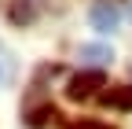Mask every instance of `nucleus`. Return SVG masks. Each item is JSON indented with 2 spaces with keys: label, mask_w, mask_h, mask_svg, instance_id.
Wrapping results in <instances>:
<instances>
[{
  "label": "nucleus",
  "mask_w": 132,
  "mask_h": 129,
  "mask_svg": "<svg viewBox=\"0 0 132 129\" xmlns=\"http://www.w3.org/2000/svg\"><path fill=\"white\" fill-rule=\"evenodd\" d=\"M95 89H103V70H81L77 77H70L66 96L70 100H88V96H95Z\"/></svg>",
  "instance_id": "1"
},
{
  "label": "nucleus",
  "mask_w": 132,
  "mask_h": 129,
  "mask_svg": "<svg viewBox=\"0 0 132 129\" xmlns=\"http://www.w3.org/2000/svg\"><path fill=\"white\" fill-rule=\"evenodd\" d=\"M88 22H92V30H99V33H110V30L121 26V11L114 4H106V0H99V4L88 11Z\"/></svg>",
  "instance_id": "2"
},
{
  "label": "nucleus",
  "mask_w": 132,
  "mask_h": 129,
  "mask_svg": "<svg viewBox=\"0 0 132 129\" xmlns=\"http://www.w3.org/2000/svg\"><path fill=\"white\" fill-rule=\"evenodd\" d=\"M77 59H81V63H88V67L95 70V67H106V63L114 59V48H110V44H95V41H92V44H81V48H77Z\"/></svg>",
  "instance_id": "3"
},
{
  "label": "nucleus",
  "mask_w": 132,
  "mask_h": 129,
  "mask_svg": "<svg viewBox=\"0 0 132 129\" xmlns=\"http://www.w3.org/2000/svg\"><path fill=\"white\" fill-rule=\"evenodd\" d=\"M106 107H114V111H132V85H114V89H106L103 96H99Z\"/></svg>",
  "instance_id": "4"
},
{
  "label": "nucleus",
  "mask_w": 132,
  "mask_h": 129,
  "mask_svg": "<svg viewBox=\"0 0 132 129\" xmlns=\"http://www.w3.org/2000/svg\"><path fill=\"white\" fill-rule=\"evenodd\" d=\"M48 118H59V114H55V107H37L26 122H29L33 129H40V125H48Z\"/></svg>",
  "instance_id": "5"
},
{
  "label": "nucleus",
  "mask_w": 132,
  "mask_h": 129,
  "mask_svg": "<svg viewBox=\"0 0 132 129\" xmlns=\"http://www.w3.org/2000/svg\"><path fill=\"white\" fill-rule=\"evenodd\" d=\"M29 19H33V4L29 0H19L11 8V22H29Z\"/></svg>",
  "instance_id": "6"
},
{
  "label": "nucleus",
  "mask_w": 132,
  "mask_h": 129,
  "mask_svg": "<svg viewBox=\"0 0 132 129\" xmlns=\"http://www.w3.org/2000/svg\"><path fill=\"white\" fill-rule=\"evenodd\" d=\"M70 129H110V125H103V122H95V118H81V122H73Z\"/></svg>",
  "instance_id": "7"
},
{
  "label": "nucleus",
  "mask_w": 132,
  "mask_h": 129,
  "mask_svg": "<svg viewBox=\"0 0 132 129\" xmlns=\"http://www.w3.org/2000/svg\"><path fill=\"white\" fill-rule=\"evenodd\" d=\"M4 74H7V70H4V59H0V81H4Z\"/></svg>",
  "instance_id": "8"
}]
</instances>
